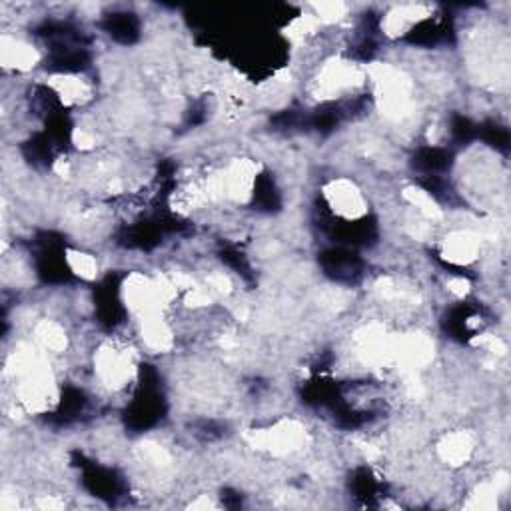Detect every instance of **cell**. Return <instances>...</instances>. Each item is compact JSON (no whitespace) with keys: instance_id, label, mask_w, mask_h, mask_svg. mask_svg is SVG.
Masks as SVG:
<instances>
[{"instance_id":"obj_3","label":"cell","mask_w":511,"mask_h":511,"mask_svg":"<svg viewBox=\"0 0 511 511\" xmlns=\"http://www.w3.org/2000/svg\"><path fill=\"white\" fill-rule=\"evenodd\" d=\"M3 63L5 68L30 70L38 63V48L26 40L15 36H3Z\"/></svg>"},{"instance_id":"obj_4","label":"cell","mask_w":511,"mask_h":511,"mask_svg":"<svg viewBox=\"0 0 511 511\" xmlns=\"http://www.w3.org/2000/svg\"><path fill=\"white\" fill-rule=\"evenodd\" d=\"M474 452L472 437L464 432H457L452 436H446L444 442L439 444V456L449 466H462L466 464L469 456Z\"/></svg>"},{"instance_id":"obj_2","label":"cell","mask_w":511,"mask_h":511,"mask_svg":"<svg viewBox=\"0 0 511 511\" xmlns=\"http://www.w3.org/2000/svg\"><path fill=\"white\" fill-rule=\"evenodd\" d=\"M442 254L447 262L466 266L479 256V238L469 230H457L444 240Z\"/></svg>"},{"instance_id":"obj_1","label":"cell","mask_w":511,"mask_h":511,"mask_svg":"<svg viewBox=\"0 0 511 511\" xmlns=\"http://www.w3.org/2000/svg\"><path fill=\"white\" fill-rule=\"evenodd\" d=\"M324 196L329 210H332L336 216L348 220V222H356V220L368 214V204L362 190L346 178L332 180V182L324 188Z\"/></svg>"}]
</instances>
